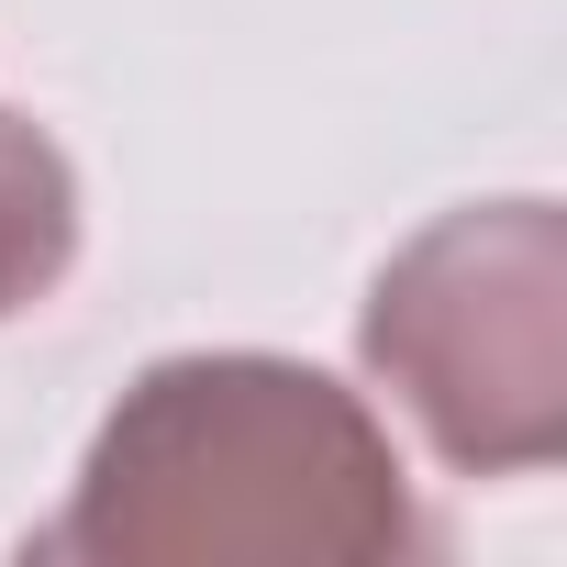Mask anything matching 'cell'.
<instances>
[{
	"label": "cell",
	"instance_id": "6da1fadb",
	"mask_svg": "<svg viewBox=\"0 0 567 567\" xmlns=\"http://www.w3.org/2000/svg\"><path fill=\"white\" fill-rule=\"evenodd\" d=\"M434 512L390 423L301 368V357H156L90 434L68 512L23 545L45 567H212V556H323V567H401L434 556Z\"/></svg>",
	"mask_w": 567,
	"mask_h": 567
},
{
	"label": "cell",
	"instance_id": "3957f363",
	"mask_svg": "<svg viewBox=\"0 0 567 567\" xmlns=\"http://www.w3.org/2000/svg\"><path fill=\"white\" fill-rule=\"evenodd\" d=\"M68 267H79V167L45 123L0 112V323L56 301Z\"/></svg>",
	"mask_w": 567,
	"mask_h": 567
},
{
	"label": "cell",
	"instance_id": "7a4b0ae2",
	"mask_svg": "<svg viewBox=\"0 0 567 567\" xmlns=\"http://www.w3.org/2000/svg\"><path fill=\"white\" fill-rule=\"evenodd\" d=\"M368 379L467 478L556 467L567 445V223L556 200H467L423 223L357 312Z\"/></svg>",
	"mask_w": 567,
	"mask_h": 567
}]
</instances>
